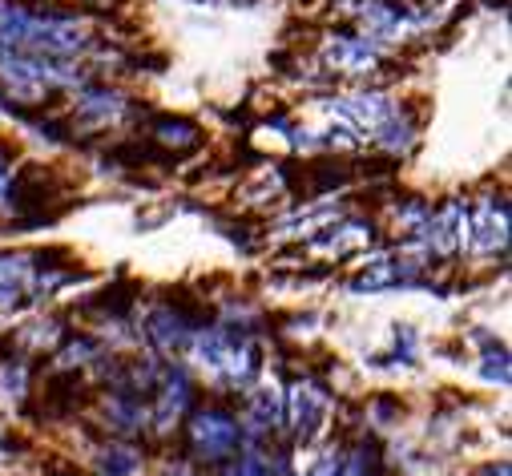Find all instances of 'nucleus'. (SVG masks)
Here are the masks:
<instances>
[{
  "mask_svg": "<svg viewBox=\"0 0 512 476\" xmlns=\"http://www.w3.org/2000/svg\"><path fill=\"white\" fill-rule=\"evenodd\" d=\"M194 355L206 368L226 372L234 384L254 372V351H250V339L242 331H202L194 339Z\"/></svg>",
  "mask_w": 512,
  "mask_h": 476,
  "instance_id": "1",
  "label": "nucleus"
},
{
  "mask_svg": "<svg viewBox=\"0 0 512 476\" xmlns=\"http://www.w3.org/2000/svg\"><path fill=\"white\" fill-rule=\"evenodd\" d=\"M327 113L335 117L343 130H351V134H375L396 113V105L383 97V93H355V97L327 101Z\"/></svg>",
  "mask_w": 512,
  "mask_h": 476,
  "instance_id": "2",
  "label": "nucleus"
},
{
  "mask_svg": "<svg viewBox=\"0 0 512 476\" xmlns=\"http://www.w3.org/2000/svg\"><path fill=\"white\" fill-rule=\"evenodd\" d=\"M424 238V251L432 255H452L468 243V210L460 202H448L440 214H428V222L416 230Z\"/></svg>",
  "mask_w": 512,
  "mask_h": 476,
  "instance_id": "3",
  "label": "nucleus"
},
{
  "mask_svg": "<svg viewBox=\"0 0 512 476\" xmlns=\"http://www.w3.org/2000/svg\"><path fill=\"white\" fill-rule=\"evenodd\" d=\"M194 448L206 460L230 456L238 448V424L230 416H222V412H198L194 416Z\"/></svg>",
  "mask_w": 512,
  "mask_h": 476,
  "instance_id": "4",
  "label": "nucleus"
},
{
  "mask_svg": "<svg viewBox=\"0 0 512 476\" xmlns=\"http://www.w3.org/2000/svg\"><path fill=\"white\" fill-rule=\"evenodd\" d=\"M327 412V392L319 384H299L291 396V420H295V436L307 444L319 432V420Z\"/></svg>",
  "mask_w": 512,
  "mask_h": 476,
  "instance_id": "5",
  "label": "nucleus"
},
{
  "mask_svg": "<svg viewBox=\"0 0 512 476\" xmlns=\"http://www.w3.org/2000/svg\"><path fill=\"white\" fill-rule=\"evenodd\" d=\"M323 57H327L339 73H363V69H371V65L379 61L375 45H371V41H359V37H331L327 49H323Z\"/></svg>",
  "mask_w": 512,
  "mask_h": 476,
  "instance_id": "6",
  "label": "nucleus"
},
{
  "mask_svg": "<svg viewBox=\"0 0 512 476\" xmlns=\"http://www.w3.org/2000/svg\"><path fill=\"white\" fill-rule=\"evenodd\" d=\"M468 234H476V238H472L476 251H496V247H504V234H508V214H504V206L480 202V206H476V222L468 226Z\"/></svg>",
  "mask_w": 512,
  "mask_h": 476,
  "instance_id": "7",
  "label": "nucleus"
},
{
  "mask_svg": "<svg viewBox=\"0 0 512 476\" xmlns=\"http://www.w3.org/2000/svg\"><path fill=\"white\" fill-rule=\"evenodd\" d=\"M150 339H154L162 351H174V347H182V343L190 339V327H186L182 315H174V311H158V315L150 319Z\"/></svg>",
  "mask_w": 512,
  "mask_h": 476,
  "instance_id": "8",
  "label": "nucleus"
},
{
  "mask_svg": "<svg viewBox=\"0 0 512 476\" xmlns=\"http://www.w3.org/2000/svg\"><path fill=\"white\" fill-rule=\"evenodd\" d=\"M186 400H190V384H186V376H182V372H170V384H166V392H162V400H158V416H154V424H158V428H170V420L186 408Z\"/></svg>",
  "mask_w": 512,
  "mask_h": 476,
  "instance_id": "9",
  "label": "nucleus"
},
{
  "mask_svg": "<svg viewBox=\"0 0 512 476\" xmlns=\"http://www.w3.org/2000/svg\"><path fill=\"white\" fill-rule=\"evenodd\" d=\"M327 234L331 238H315V247L327 251V255H343V251H351V247H359V243H367V238H371V230L359 226V222H347V226L327 230Z\"/></svg>",
  "mask_w": 512,
  "mask_h": 476,
  "instance_id": "10",
  "label": "nucleus"
},
{
  "mask_svg": "<svg viewBox=\"0 0 512 476\" xmlns=\"http://www.w3.org/2000/svg\"><path fill=\"white\" fill-rule=\"evenodd\" d=\"M138 468H142V456L134 448L113 444V448L101 452V476H134Z\"/></svg>",
  "mask_w": 512,
  "mask_h": 476,
  "instance_id": "11",
  "label": "nucleus"
},
{
  "mask_svg": "<svg viewBox=\"0 0 512 476\" xmlns=\"http://www.w3.org/2000/svg\"><path fill=\"white\" fill-rule=\"evenodd\" d=\"M279 420H283V400H279V392H259V396H254V416H250L254 428H275Z\"/></svg>",
  "mask_w": 512,
  "mask_h": 476,
  "instance_id": "12",
  "label": "nucleus"
},
{
  "mask_svg": "<svg viewBox=\"0 0 512 476\" xmlns=\"http://www.w3.org/2000/svg\"><path fill=\"white\" fill-rule=\"evenodd\" d=\"M81 113H85V117H97V122H105V117L113 122V117L121 113V101H117L113 93H89V97L81 101Z\"/></svg>",
  "mask_w": 512,
  "mask_h": 476,
  "instance_id": "13",
  "label": "nucleus"
},
{
  "mask_svg": "<svg viewBox=\"0 0 512 476\" xmlns=\"http://www.w3.org/2000/svg\"><path fill=\"white\" fill-rule=\"evenodd\" d=\"M0 392L5 396H21L25 392V368L21 364H0Z\"/></svg>",
  "mask_w": 512,
  "mask_h": 476,
  "instance_id": "14",
  "label": "nucleus"
},
{
  "mask_svg": "<svg viewBox=\"0 0 512 476\" xmlns=\"http://www.w3.org/2000/svg\"><path fill=\"white\" fill-rule=\"evenodd\" d=\"M226 476H275V472H271V464L263 456H242V460H234L226 468Z\"/></svg>",
  "mask_w": 512,
  "mask_h": 476,
  "instance_id": "15",
  "label": "nucleus"
},
{
  "mask_svg": "<svg viewBox=\"0 0 512 476\" xmlns=\"http://www.w3.org/2000/svg\"><path fill=\"white\" fill-rule=\"evenodd\" d=\"M9 186H13V162H9L5 150H0V210H13V194H9Z\"/></svg>",
  "mask_w": 512,
  "mask_h": 476,
  "instance_id": "16",
  "label": "nucleus"
},
{
  "mask_svg": "<svg viewBox=\"0 0 512 476\" xmlns=\"http://www.w3.org/2000/svg\"><path fill=\"white\" fill-rule=\"evenodd\" d=\"M311 476H347V460H339V456H327Z\"/></svg>",
  "mask_w": 512,
  "mask_h": 476,
  "instance_id": "17",
  "label": "nucleus"
},
{
  "mask_svg": "<svg viewBox=\"0 0 512 476\" xmlns=\"http://www.w3.org/2000/svg\"><path fill=\"white\" fill-rule=\"evenodd\" d=\"M166 476H190V468H186V464H178V468H170Z\"/></svg>",
  "mask_w": 512,
  "mask_h": 476,
  "instance_id": "18",
  "label": "nucleus"
}]
</instances>
